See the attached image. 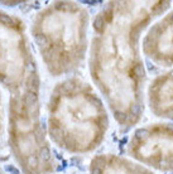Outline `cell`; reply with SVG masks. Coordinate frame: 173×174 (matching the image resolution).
Returning <instances> with one entry per match:
<instances>
[{
	"label": "cell",
	"instance_id": "6da1fadb",
	"mask_svg": "<svg viewBox=\"0 0 173 174\" xmlns=\"http://www.w3.org/2000/svg\"><path fill=\"white\" fill-rule=\"evenodd\" d=\"M171 1H109L96 15L89 46V71L114 120L129 129L144 114L147 73L141 38L171 9Z\"/></svg>",
	"mask_w": 173,
	"mask_h": 174
},
{
	"label": "cell",
	"instance_id": "7a4b0ae2",
	"mask_svg": "<svg viewBox=\"0 0 173 174\" xmlns=\"http://www.w3.org/2000/svg\"><path fill=\"white\" fill-rule=\"evenodd\" d=\"M0 86L9 96L8 141L23 174H52L53 151L42 121L41 77L19 16L0 10Z\"/></svg>",
	"mask_w": 173,
	"mask_h": 174
},
{
	"label": "cell",
	"instance_id": "3957f363",
	"mask_svg": "<svg viewBox=\"0 0 173 174\" xmlns=\"http://www.w3.org/2000/svg\"><path fill=\"white\" fill-rule=\"evenodd\" d=\"M109 111L90 83L78 77L60 81L47 105L48 139L68 154L96 150L108 134Z\"/></svg>",
	"mask_w": 173,
	"mask_h": 174
},
{
	"label": "cell",
	"instance_id": "277c9868",
	"mask_svg": "<svg viewBox=\"0 0 173 174\" xmlns=\"http://www.w3.org/2000/svg\"><path fill=\"white\" fill-rule=\"evenodd\" d=\"M90 14L77 1H53L33 19L32 38L53 77L76 72L89 53Z\"/></svg>",
	"mask_w": 173,
	"mask_h": 174
},
{
	"label": "cell",
	"instance_id": "5b68a950",
	"mask_svg": "<svg viewBox=\"0 0 173 174\" xmlns=\"http://www.w3.org/2000/svg\"><path fill=\"white\" fill-rule=\"evenodd\" d=\"M128 153L130 159L153 172H173V123L137 127L128 142Z\"/></svg>",
	"mask_w": 173,
	"mask_h": 174
},
{
	"label": "cell",
	"instance_id": "8992f818",
	"mask_svg": "<svg viewBox=\"0 0 173 174\" xmlns=\"http://www.w3.org/2000/svg\"><path fill=\"white\" fill-rule=\"evenodd\" d=\"M141 51L154 64L173 68V10L165 12L145 30Z\"/></svg>",
	"mask_w": 173,
	"mask_h": 174
},
{
	"label": "cell",
	"instance_id": "52a82bcc",
	"mask_svg": "<svg viewBox=\"0 0 173 174\" xmlns=\"http://www.w3.org/2000/svg\"><path fill=\"white\" fill-rule=\"evenodd\" d=\"M145 97L155 117L173 123V68L152 79Z\"/></svg>",
	"mask_w": 173,
	"mask_h": 174
},
{
	"label": "cell",
	"instance_id": "ba28073f",
	"mask_svg": "<svg viewBox=\"0 0 173 174\" xmlns=\"http://www.w3.org/2000/svg\"><path fill=\"white\" fill-rule=\"evenodd\" d=\"M90 174H155L130 158L116 154H99L91 159Z\"/></svg>",
	"mask_w": 173,
	"mask_h": 174
},
{
	"label": "cell",
	"instance_id": "9c48e42d",
	"mask_svg": "<svg viewBox=\"0 0 173 174\" xmlns=\"http://www.w3.org/2000/svg\"><path fill=\"white\" fill-rule=\"evenodd\" d=\"M4 135H5L4 110H3V100H1V95H0V149L4 145Z\"/></svg>",
	"mask_w": 173,
	"mask_h": 174
}]
</instances>
